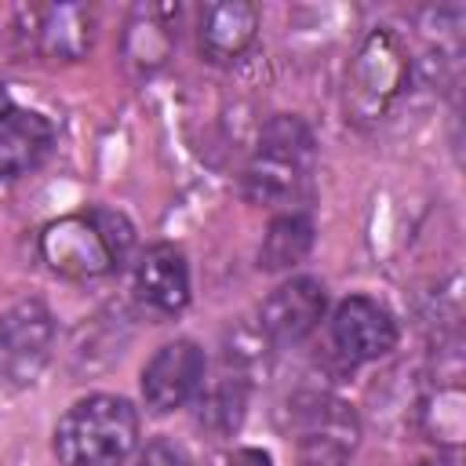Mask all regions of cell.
Segmentation results:
<instances>
[{"label":"cell","mask_w":466,"mask_h":466,"mask_svg":"<svg viewBox=\"0 0 466 466\" xmlns=\"http://www.w3.org/2000/svg\"><path fill=\"white\" fill-rule=\"evenodd\" d=\"M317 171V142L313 131L291 116L277 113L262 124L258 142L244 164V197L262 208L295 204Z\"/></svg>","instance_id":"cell-1"},{"label":"cell","mask_w":466,"mask_h":466,"mask_svg":"<svg viewBox=\"0 0 466 466\" xmlns=\"http://www.w3.org/2000/svg\"><path fill=\"white\" fill-rule=\"evenodd\" d=\"M135 444L138 411L113 393L76 400L55 426V455L62 466H120Z\"/></svg>","instance_id":"cell-2"},{"label":"cell","mask_w":466,"mask_h":466,"mask_svg":"<svg viewBox=\"0 0 466 466\" xmlns=\"http://www.w3.org/2000/svg\"><path fill=\"white\" fill-rule=\"evenodd\" d=\"M411 80V58L390 25L368 29L346 69V109L357 120H379Z\"/></svg>","instance_id":"cell-3"},{"label":"cell","mask_w":466,"mask_h":466,"mask_svg":"<svg viewBox=\"0 0 466 466\" xmlns=\"http://www.w3.org/2000/svg\"><path fill=\"white\" fill-rule=\"evenodd\" d=\"M295 466H346L360 441L357 411L331 393H306L291 411Z\"/></svg>","instance_id":"cell-4"},{"label":"cell","mask_w":466,"mask_h":466,"mask_svg":"<svg viewBox=\"0 0 466 466\" xmlns=\"http://www.w3.org/2000/svg\"><path fill=\"white\" fill-rule=\"evenodd\" d=\"M55 350V317L40 299H22L0 313V386L25 390L40 379Z\"/></svg>","instance_id":"cell-5"},{"label":"cell","mask_w":466,"mask_h":466,"mask_svg":"<svg viewBox=\"0 0 466 466\" xmlns=\"http://www.w3.org/2000/svg\"><path fill=\"white\" fill-rule=\"evenodd\" d=\"M40 255L58 277H69V280H95L120 266L95 211L47 222L40 233Z\"/></svg>","instance_id":"cell-6"},{"label":"cell","mask_w":466,"mask_h":466,"mask_svg":"<svg viewBox=\"0 0 466 466\" xmlns=\"http://www.w3.org/2000/svg\"><path fill=\"white\" fill-rule=\"evenodd\" d=\"M204 375H208V360H204V350L193 339L164 342L149 357V364L142 368V397H146V408L157 411V415H167L175 408H186L200 393Z\"/></svg>","instance_id":"cell-7"},{"label":"cell","mask_w":466,"mask_h":466,"mask_svg":"<svg viewBox=\"0 0 466 466\" xmlns=\"http://www.w3.org/2000/svg\"><path fill=\"white\" fill-rule=\"evenodd\" d=\"M328 295L317 277H291L280 288L269 291V299L258 309V331L273 346H295L302 342L324 317Z\"/></svg>","instance_id":"cell-8"},{"label":"cell","mask_w":466,"mask_h":466,"mask_svg":"<svg viewBox=\"0 0 466 466\" xmlns=\"http://www.w3.org/2000/svg\"><path fill=\"white\" fill-rule=\"evenodd\" d=\"M331 342L353 364L379 360L397 346V320L382 302H375L368 295H350L335 306Z\"/></svg>","instance_id":"cell-9"},{"label":"cell","mask_w":466,"mask_h":466,"mask_svg":"<svg viewBox=\"0 0 466 466\" xmlns=\"http://www.w3.org/2000/svg\"><path fill=\"white\" fill-rule=\"evenodd\" d=\"M135 295L146 309L175 317L189 302V266L175 244H153L135 266Z\"/></svg>","instance_id":"cell-10"},{"label":"cell","mask_w":466,"mask_h":466,"mask_svg":"<svg viewBox=\"0 0 466 466\" xmlns=\"http://www.w3.org/2000/svg\"><path fill=\"white\" fill-rule=\"evenodd\" d=\"M178 4H138L124 25V62L131 73H157L178 40Z\"/></svg>","instance_id":"cell-11"},{"label":"cell","mask_w":466,"mask_h":466,"mask_svg":"<svg viewBox=\"0 0 466 466\" xmlns=\"http://www.w3.org/2000/svg\"><path fill=\"white\" fill-rule=\"evenodd\" d=\"M255 33H258L255 4H248V0H218V4H208L200 11L197 44H200V55L208 62L226 66V62H237L255 44Z\"/></svg>","instance_id":"cell-12"},{"label":"cell","mask_w":466,"mask_h":466,"mask_svg":"<svg viewBox=\"0 0 466 466\" xmlns=\"http://www.w3.org/2000/svg\"><path fill=\"white\" fill-rule=\"evenodd\" d=\"M55 146V127L44 113L33 109H11L0 120V178H22L29 175Z\"/></svg>","instance_id":"cell-13"},{"label":"cell","mask_w":466,"mask_h":466,"mask_svg":"<svg viewBox=\"0 0 466 466\" xmlns=\"http://www.w3.org/2000/svg\"><path fill=\"white\" fill-rule=\"evenodd\" d=\"M36 47L55 62H80L91 51L95 11L84 4H55L33 15Z\"/></svg>","instance_id":"cell-14"},{"label":"cell","mask_w":466,"mask_h":466,"mask_svg":"<svg viewBox=\"0 0 466 466\" xmlns=\"http://www.w3.org/2000/svg\"><path fill=\"white\" fill-rule=\"evenodd\" d=\"M313 248V218L302 215V211H288V215H277L262 237V248H258V266L266 273H277V269H291L295 262L306 258V251Z\"/></svg>","instance_id":"cell-15"},{"label":"cell","mask_w":466,"mask_h":466,"mask_svg":"<svg viewBox=\"0 0 466 466\" xmlns=\"http://www.w3.org/2000/svg\"><path fill=\"white\" fill-rule=\"evenodd\" d=\"M422 422L437 444H459L462 441V393H459V386L437 390L422 408Z\"/></svg>","instance_id":"cell-16"},{"label":"cell","mask_w":466,"mask_h":466,"mask_svg":"<svg viewBox=\"0 0 466 466\" xmlns=\"http://www.w3.org/2000/svg\"><path fill=\"white\" fill-rule=\"evenodd\" d=\"M95 218H98L102 233L109 237V244H113L116 258L124 262V255H127V251H131V244H135V229H131V222H127L120 211H109V208H95Z\"/></svg>","instance_id":"cell-17"},{"label":"cell","mask_w":466,"mask_h":466,"mask_svg":"<svg viewBox=\"0 0 466 466\" xmlns=\"http://www.w3.org/2000/svg\"><path fill=\"white\" fill-rule=\"evenodd\" d=\"M138 466H193V462H189V455H186L175 441L153 437V441L146 444V451L138 455Z\"/></svg>","instance_id":"cell-18"},{"label":"cell","mask_w":466,"mask_h":466,"mask_svg":"<svg viewBox=\"0 0 466 466\" xmlns=\"http://www.w3.org/2000/svg\"><path fill=\"white\" fill-rule=\"evenodd\" d=\"M226 466H273V459L262 448H237Z\"/></svg>","instance_id":"cell-19"},{"label":"cell","mask_w":466,"mask_h":466,"mask_svg":"<svg viewBox=\"0 0 466 466\" xmlns=\"http://www.w3.org/2000/svg\"><path fill=\"white\" fill-rule=\"evenodd\" d=\"M11 113V95H7V87H4V80H0V120Z\"/></svg>","instance_id":"cell-20"},{"label":"cell","mask_w":466,"mask_h":466,"mask_svg":"<svg viewBox=\"0 0 466 466\" xmlns=\"http://www.w3.org/2000/svg\"><path fill=\"white\" fill-rule=\"evenodd\" d=\"M422 466H444V462H422Z\"/></svg>","instance_id":"cell-21"}]
</instances>
